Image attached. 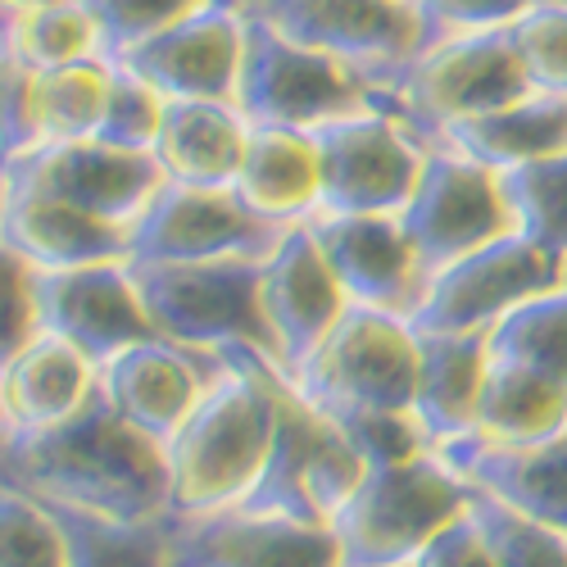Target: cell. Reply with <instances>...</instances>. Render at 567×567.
I'll return each instance as SVG.
<instances>
[{
    "mask_svg": "<svg viewBox=\"0 0 567 567\" xmlns=\"http://www.w3.org/2000/svg\"><path fill=\"white\" fill-rule=\"evenodd\" d=\"M0 486L118 523H159L173 508L164 445L101 391L55 427L0 432Z\"/></svg>",
    "mask_w": 567,
    "mask_h": 567,
    "instance_id": "1",
    "label": "cell"
},
{
    "mask_svg": "<svg viewBox=\"0 0 567 567\" xmlns=\"http://www.w3.org/2000/svg\"><path fill=\"white\" fill-rule=\"evenodd\" d=\"M223 359V372L164 445L173 482L168 517L241 504L272 450L287 377L272 359L255 350H227Z\"/></svg>",
    "mask_w": 567,
    "mask_h": 567,
    "instance_id": "2",
    "label": "cell"
},
{
    "mask_svg": "<svg viewBox=\"0 0 567 567\" xmlns=\"http://www.w3.org/2000/svg\"><path fill=\"white\" fill-rule=\"evenodd\" d=\"M472 482H463L436 450L368 463L354 495L327 523L341 545V567H409L422 545L472 508Z\"/></svg>",
    "mask_w": 567,
    "mask_h": 567,
    "instance_id": "3",
    "label": "cell"
},
{
    "mask_svg": "<svg viewBox=\"0 0 567 567\" xmlns=\"http://www.w3.org/2000/svg\"><path fill=\"white\" fill-rule=\"evenodd\" d=\"M291 391L332 417L337 427L363 417L413 413L417 391V332L404 313L350 305L318 350L287 372Z\"/></svg>",
    "mask_w": 567,
    "mask_h": 567,
    "instance_id": "4",
    "label": "cell"
},
{
    "mask_svg": "<svg viewBox=\"0 0 567 567\" xmlns=\"http://www.w3.org/2000/svg\"><path fill=\"white\" fill-rule=\"evenodd\" d=\"M523 96H532V82L508 28H486L427 41L382 91V110L404 118L432 146L450 123L504 110Z\"/></svg>",
    "mask_w": 567,
    "mask_h": 567,
    "instance_id": "5",
    "label": "cell"
},
{
    "mask_svg": "<svg viewBox=\"0 0 567 567\" xmlns=\"http://www.w3.org/2000/svg\"><path fill=\"white\" fill-rule=\"evenodd\" d=\"M127 268L159 337L192 350H214V354L255 350L277 363L272 332L264 322V300H259L264 259L127 264Z\"/></svg>",
    "mask_w": 567,
    "mask_h": 567,
    "instance_id": "6",
    "label": "cell"
},
{
    "mask_svg": "<svg viewBox=\"0 0 567 567\" xmlns=\"http://www.w3.org/2000/svg\"><path fill=\"white\" fill-rule=\"evenodd\" d=\"M382 105V86L368 73L309 51V45L277 32L268 19L250 14L246 64L236 86V110L255 127H300L313 132L332 118Z\"/></svg>",
    "mask_w": 567,
    "mask_h": 567,
    "instance_id": "7",
    "label": "cell"
},
{
    "mask_svg": "<svg viewBox=\"0 0 567 567\" xmlns=\"http://www.w3.org/2000/svg\"><path fill=\"white\" fill-rule=\"evenodd\" d=\"M363 454L350 445V436L332 417L309 409L291 382H281V409L272 450L264 458L259 482L246 491V508L255 513H281L300 517V523H332L337 508L354 495L363 482Z\"/></svg>",
    "mask_w": 567,
    "mask_h": 567,
    "instance_id": "8",
    "label": "cell"
},
{
    "mask_svg": "<svg viewBox=\"0 0 567 567\" xmlns=\"http://www.w3.org/2000/svg\"><path fill=\"white\" fill-rule=\"evenodd\" d=\"M567 264L523 231H508L491 246H477L445 268H436L422 281V296L409 313L413 332H441V337H467V332H491V327L527 305L532 296L563 287Z\"/></svg>",
    "mask_w": 567,
    "mask_h": 567,
    "instance_id": "9",
    "label": "cell"
},
{
    "mask_svg": "<svg viewBox=\"0 0 567 567\" xmlns=\"http://www.w3.org/2000/svg\"><path fill=\"white\" fill-rule=\"evenodd\" d=\"M327 214H404L427 164V141L404 118L372 105L313 127Z\"/></svg>",
    "mask_w": 567,
    "mask_h": 567,
    "instance_id": "10",
    "label": "cell"
},
{
    "mask_svg": "<svg viewBox=\"0 0 567 567\" xmlns=\"http://www.w3.org/2000/svg\"><path fill=\"white\" fill-rule=\"evenodd\" d=\"M291 227L255 214L236 186L164 182L132 227L127 264H205V259H268Z\"/></svg>",
    "mask_w": 567,
    "mask_h": 567,
    "instance_id": "11",
    "label": "cell"
},
{
    "mask_svg": "<svg viewBox=\"0 0 567 567\" xmlns=\"http://www.w3.org/2000/svg\"><path fill=\"white\" fill-rule=\"evenodd\" d=\"M250 14L309 51L368 73L382 91L427 45V23L413 0H259Z\"/></svg>",
    "mask_w": 567,
    "mask_h": 567,
    "instance_id": "12",
    "label": "cell"
},
{
    "mask_svg": "<svg viewBox=\"0 0 567 567\" xmlns=\"http://www.w3.org/2000/svg\"><path fill=\"white\" fill-rule=\"evenodd\" d=\"M400 218L427 277L450 259L491 246L513 231L499 173L472 164L445 146L427 151V164H422V177Z\"/></svg>",
    "mask_w": 567,
    "mask_h": 567,
    "instance_id": "13",
    "label": "cell"
},
{
    "mask_svg": "<svg viewBox=\"0 0 567 567\" xmlns=\"http://www.w3.org/2000/svg\"><path fill=\"white\" fill-rule=\"evenodd\" d=\"M32 296H37V332L69 341L96 368H105L110 359H118L141 341L159 337L146 305L136 296L127 264L37 272Z\"/></svg>",
    "mask_w": 567,
    "mask_h": 567,
    "instance_id": "14",
    "label": "cell"
},
{
    "mask_svg": "<svg viewBox=\"0 0 567 567\" xmlns=\"http://www.w3.org/2000/svg\"><path fill=\"white\" fill-rule=\"evenodd\" d=\"M0 173L118 227H136V218L168 182L151 151H123L110 141H45V146L10 159Z\"/></svg>",
    "mask_w": 567,
    "mask_h": 567,
    "instance_id": "15",
    "label": "cell"
},
{
    "mask_svg": "<svg viewBox=\"0 0 567 567\" xmlns=\"http://www.w3.org/2000/svg\"><path fill=\"white\" fill-rule=\"evenodd\" d=\"M173 567H341L332 527L227 504L214 513L168 517Z\"/></svg>",
    "mask_w": 567,
    "mask_h": 567,
    "instance_id": "16",
    "label": "cell"
},
{
    "mask_svg": "<svg viewBox=\"0 0 567 567\" xmlns=\"http://www.w3.org/2000/svg\"><path fill=\"white\" fill-rule=\"evenodd\" d=\"M246 32H250V10L214 6L132 45V51L118 55V64L132 69L141 82H151L164 101L236 105V86H241V64H246Z\"/></svg>",
    "mask_w": 567,
    "mask_h": 567,
    "instance_id": "17",
    "label": "cell"
},
{
    "mask_svg": "<svg viewBox=\"0 0 567 567\" xmlns=\"http://www.w3.org/2000/svg\"><path fill=\"white\" fill-rule=\"evenodd\" d=\"M259 300H264V322L272 332L281 377H287L318 350V341L350 309V296L341 291V281L332 264H327L322 246L313 241L309 223L291 227L277 241V250L264 259Z\"/></svg>",
    "mask_w": 567,
    "mask_h": 567,
    "instance_id": "18",
    "label": "cell"
},
{
    "mask_svg": "<svg viewBox=\"0 0 567 567\" xmlns=\"http://www.w3.org/2000/svg\"><path fill=\"white\" fill-rule=\"evenodd\" d=\"M309 231L322 246L327 264H332L350 305L391 309L404 318L413 313L427 272L417 264V250L409 241L400 214H327V209H318L309 218Z\"/></svg>",
    "mask_w": 567,
    "mask_h": 567,
    "instance_id": "19",
    "label": "cell"
},
{
    "mask_svg": "<svg viewBox=\"0 0 567 567\" xmlns=\"http://www.w3.org/2000/svg\"><path fill=\"white\" fill-rule=\"evenodd\" d=\"M223 363L227 359L214 350H192L168 337H151L101 368V395L132 427L168 445L186 413L200 404L209 382L223 372Z\"/></svg>",
    "mask_w": 567,
    "mask_h": 567,
    "instance_id": "20",
    "label": "cell"
},
{
    "mask_svg": "<svg viewBox=\"0 0 567 567\" xmlns=\"http://www.w3.org/2000/svg\"><path fill=\"white\" fill-rule=\"evenodd\" d=\"M0 246H10L37 272L127 264L132 227L105 223L51 192L0 173Z\"/></svg>",
    "mask_w": 567,
    "mask_h": 567,
    "instance_id": "21",
    "label": "cell"
},
{
    "mask_svg": "<svg viewBox=\"0 0 567 567\" xmlns=\"http://www.w3.org/2000/svg\"><path fill=\"white\" fill-rule=\"evenodd\" d=\"M436 454L482 495L567 536V427L532 445H499L482 436H463V441L441 445Z\"/></svg>",
    "mask_w": 567,
    "mask_h": 567,
    "instance_id": "22",
    "label": "cell"
},
{
    "mask_svg": "<svg viewBox=\"0 0 567 567\" xmlns=\"http://www.w3.org/2000/svg\"><path fill=\"white\" fill-rule=\"evenodd\" d=\"M491 363L486 332L441 337L417 332V391H413V422L422 427L432 450L463 441L477 427V400Z\"/></svg>",
    "mask_w": 567,
    "mask_h": 567,
    "instance_id": "23",
    "label": "cell"
},
{
    "mask_svg": "<svg viewBox=\"0 0 567 567\" xmlns=\"http://www.w3.org/2000/svg\"><path fill=\"white\" fill-rule=\"evenodd\" d=\"M250 146V118L218 101H164V118L151 155L168 182L186 186H236Z\"/></svg>",
    "mask_w": 567,
    "mask_h": 567,
    "instance_id": "24",
    "label": "cell"
},
{
    "mask_svg": "<svg viewBox=\"0 0 567 567\" xmlns=\"http://www.w3.org/2000/svg\"><path fill=\"white\" fill-rule=\"evenodd\" d=\"M236 196L268 223H309L322 209V159L313 132L250 123V146L241 173H236Z\"/></svg>",
    "mask_w": 567,
    "mask_h": 567,
    "instance_id": "25",
    "label": "cell"
},
{
    "mask_svg": "<svg viewBox=\"0 0 567 567\" xmlns=\"http://www.w3.org/2000/svg\"><path fill=\"white\" fill-rule=\"evenodd\" d=\"M0 382H6L10 427L37 432V427H55V422L86 409V400L101 391V368L82 350H73L69 341L37 332L14 354V363L0 372Z\"/></svg>",
    "mask_w": 567,
    "mask_h": 567,
    "instance_id": "26",
    "label": "cell"
},
{
    "mask_svg": "<svg viewBox=\"0 0 567 567\" xmlns=\"http://www.w3.org/2000/svg\"><path fill=\"white\" fill-rule=\"evenodd\" d=\"M432 146H445V151H454L472 164L491 168V173L523 168L532 159L567 151V101L532 91V96L513 101L504 110L450 123Z\"/></svg>",
    "mask_w": 567,
    "mask_h": 567,
    "instance_id": "27",
    "label": "cell"
},
{
    "mask_svg": "<svg viewBox=\"0 0 567 567\" xmlns=\"http://www.w3.org/2000/svg\"><path fill=\"white\" fill-rule=\"evenodd\" d=\"M563 427H567V386L513 359L491 354L472 436L499 445H532L558 436Z\"/></svg>",
    "mask_w": 567,
    "mask_h": 567,
    "instance_id": "28",
    "label": "cell"
},
{
    "mask_svg": "<svg viewBox=\"0 0 567 567\" xmlns=\"http://www.w3.org/2000/svg\"><path fill=\"white\" fill-rule=\"evenodd\" d=\"M45 504V499H41ZM69 545V567H173L168 517L159 523H118L69 504H45Z\"/></svg>",
    "mask_w": 567,
    "mask_h": 567,
    "instance_id": "29",
    "label": "cell"
},
{
    "mask_svg": "<svg viewBox=\"0 0 567 567\" xmlns=\"http://www.w3.org/2000/svg\"><path fill=\"white\" fill-rule=\"evenodd\" d=\"M486 341H491V354L513 359L567 386V281L504 313L486 332Z\"/></svg>",
    "mask_w": 567,
    "mask_h": 567,
    "instance_id": "30",
    "label": "cell"
},
{
    "mask_svg": "<svg viewBox=\"0 0 567 567\" xmlns=\"http://www.w3.org/2000/svg\"><path fill=\"white\" fill-rule=\"evenodd\" d=\"M114 60H82L41 69V146L45 141H96L110 105Z\"/></svg>",
    "mask_w": 567,
    "mask_h": 567,
    "instance_id": "31",
    "label": "cell"
},
{
    "mask_svg": "<svg viewBox=\"0 0 567 567\" xmlns=\"http://www.w3.org/2000/svg\"><path fill=\"white\" fill-rule=\"evenodd\" d=\"M513 231L567 264V151L499 173Z\"/></svg>",
    "mask_w": 567,
    "mask_h": 567,
    "instance_id": "32",
    "label": "cell"
},
{
    "mask_svg": "<svg viewBox=\"0 0 567 567\" xmlns=\"http://www.w3.org/2000/svg\"><path fill=\"white\" fill-rule=\"evenodd\" d=\"M6 41H10V51L23 55L32 69H64V64H82V60L105 55V37H101L96 19H91V10L82 6V0H64V6L10 19Z\"/></svg>",
    "mask_w": 567,
    "mask_h": 567,
    "instance_id": "33",
    "label": "cell"
},
{
    "mask_svg": "<svg viewBox=\"0 0 567 567\" xmlns=\"http://www.w3.org/2000/svg\"><path fill=\"white\" fill-rule=\"evenodd\" d=\"M477 491V486H472ZM472 517L491 545L495 567H567V536L554 527H540L532 517L513 513L508 504L491 499V495H472Z\"/></svg>",
    "mask_w": 567,
    "mask_h": 567,
    "instance_id": "34",
    "label": "cell"
},
{
    "mask_svg": "<svg viewBox=\"0 0 567 567\" xmlns=\"http://www.w3.org/2000/svg\"><path fill=\"white\" fill-rule=\"evenodd\" d=\"M96 19L101 37H105V55L118 60L123 51L141 45L155 32H168L177 23H186L200 10H214V6H241L250 10V0H82Z\"/></svg>",
    "mask_w": 567,
    "mask_h": 567,
    "instance_id": "35",
    "label": "cell"
},
{
    "mask_svg": "<svg viewBox=\"0 0 567 567\" xmlns=\"http://www.w3.org/2000/svg\"><path fill=\"white\" fill-rule=\"evenodd\" d=\"M0 567H69V545L55 513L6 486H0Z\"/></svg>",
    "mask_w": 567,
    "mask_h": 567,
    "instance_id": "36",
    "label": "cell"
},
{
    "mask_svg": "<svg viewBox=\"0 0 567 567\" xmlns=\"http://www.w3.org/2000/svg\"><path fill=\"white\" fill-rule=\"evenodd\" d=\"M508 37L532 91L567 101V6H527L508 23Z\"/></svg>",
    "mask_w": 567,
    "mask_h": 567,
    "instance_id": "37",
    "label": "cell"
},
{
    "mask_svg": "<svg viewBox=\"0 0 567 567\" xmlns=\"http://www.w3.org/2000/svg\"><path fill=\"white\" fill-rule=\"evenodd\" d=\"M41 146V69L23 55L0 51V168Z\"/></svg>",
    "mask_w": 567,
    "mask_h": 567,
    "instance_id": "38",
    "label": "cell"
},
{
    "mask_svg": "<svg viewBox=\"0 0 567 567\" xmlns=\"http://www.w3.org/2000/svg\"><path fill=\"white\" fill-rule=\"evenodd\" d=\"M159 118H164V96L114 60L110 105H105V123H101L96 141H110V146H123V151H151Z\"/></svg>",
    "mask_w": 567,
    "mask_h": 567,
    "instance_id": "39",
    "label": "cell"
},
{
    "mask_svg": "<svg viewBox=\"0 0 567 567\" xmlns=\"http://www.w3.org/2000/svg\"><path fill=\"white\" fill-rule=\"evenodd\" d=\"M32 277H37V268L28 259H19L10 246H0V372L37 337Z\"/></svg>",
    "mask_w": 567,
    "mask_h": 567,
    "instance_id": "40",
    "label": "cell"
},
{
    "mask_svg": "<svg viewBox=\"0 0 567 567\" xmlns=\"http://www.w3.org/2000/svg\"><path fill=\"white\" fill-rule=\"evenodd\" d=\"M422 23H427V41L436 37H458V32H486V28H508L527 10V0H413Z\"/></svg>",
    "mask_w": 567,
    "mask_h": 567,
    "instance_id": "41",
    "label": "cell"
},
{
    "mask_svg": "<svg viewBox=\"0 0 567 567\" xmlns=\"http://www.w3.org/2000/svg\"><path fill=\"white\" fill-rule=\"evenodd\" d=\"M409 567H495V558H491V545L477 527V517L463 513L436 540L422 545V554Z\"/></svg>",
    "mask_w": 567,
    "mask_h": 567,
    "instance_id": "42",
    "label": "cell"
},
{
    "mask_svg": "<svg viewBox=\"0 0 567 567\" xmlns=\"http://www.w3.org/2000/svg\"><path fill=\"white\" fill-rule=\"evenodd\" d=\"M10 427V404H6V382H0V432Z\"/></svg>",
    "mask_w": 567,
    "mask_h": 567,
    "instance_id": "43",
    "label": "cell"
},
{
    "mask_svg": "<svg viewBox=\"0 0 567 567\" xmlns=\"http://www.w3.org/2000/svg\"><path fill=\"white\" fill-rule=\"evenodd\" d=\"M6 37H10V14L0 10V41H6Z\"/></svg>",
    "mask_w": 567,
    "mask_h": 567,
    "instance_id": "44",
    "label": "cell"
},
{
    "mask_svg": "<svg viewBox=\"0 0 567 567\" xmlns=\"http://www.w3.org/2000/svg\"><path fill=\"white\" fill-rule=\"evenodd\" d=\"M527 6H567V0H527Z\"/></svg>",
    "mask_w": 567,
    "mask_h": 567,
    "instance_id": "45",
    "label": "cell"
},
{
    "mask_svg": "<svg viewBox=\"0 0 567 567\" xmlns=\"http://www.w3.org/2000/svg\"><path fill=\"white\" fill-rule=\"evenodd\" d=\"M255 6H259V0H250V10H255Z\"/></svg>",
    "mask_w": 567,
    "mask_h": 567,
    "instance_id": "46",
    "label": "cell"
},
{
    "mask_svg": "<svg viewBox=\"0 0 567 567\" xmlns=\"http://www.w3.org/2000/svg\"><path fill=\"white\" fill-rule=\"evenodd\" d=\"M0 51H6V41H0Z\"/></svg>",
    "mask_w": 567,
    "mask_h": 567,
    "instance_id": "47",
    "label": "cell"
},
{
    "mask_svg": "<svg viewBox=\"0 0 567 567\" xmlns=\"http://www.w3.org/2000/svg\"><path fill=\"white\" fill-rule=\"evenodd\" d=\"M563 281H567V277H563Z\"/></svg>",
    "mask_w": 567,
    "mask_h": 567,
    "instance_id": "48",
    "label": "cell"
}]
</instances>
